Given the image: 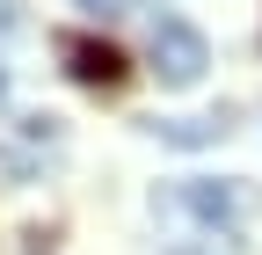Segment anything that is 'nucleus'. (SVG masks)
I'll return each instance as SVG.
<instances>
[{"mask_svg":"<svg viewBox=\"0 0 262 255\" xmlns=\"http://www.w3.org/2000/svg\"><path fill=\"white\" fill-rule=\"evenodd\" d=\"M146 58H153L160 88H196L204 66H211V37H204L189 15H160L153 37H146Z\"/></svg>","mask_w":262,"mask_h":255,"instance_id":"f257e3e1","label":"nucleus"},{"mask_svg":"<svg viewBox=\"0 0 262 255\" xmlns=\"http://www.w3.org/2000/svg\"><path fill=\"white\" fill-rule=\"evenodd\" d=\"M58 58H66V73H73L80 88H95V95H117L124 80H131V58L117 51V44H102V37H88V29H58Z\"/></svg>","mask_w":262,"mask_h":255,"instance_id":"7ed1b4c3","label":"nucleus"},{"mask_svg":"<svg viewBox=\"0 0 262 255\" xmlns=\"http://www.w3.org/2000/svg\"><path fill=\"white\" fill-rule=\"evenodd\" d=\"M146 132L160 146H219L233 124H226V110H219V117H146Z\"/></svg>","mask_w":262,"mask_h":255,"instance_id":"20e7f679","label":"nucleus"},{"mask_svg":"<svg viewBox=\"0 0 262 255\" xmlns=\"http://www.w3.org/2000/svg\"><path fill=\"white\" fill-rule=\"evenodd\" d=\"M153 204H168V211H189L204 233H233L241 219L255 211V189H248V182H204V175H196V182H175L168 197H153Z\"/></svg>","mask_w":262,"mask_h":255,"instance_id":"f03ea898","label":"nucleus"},{"mask_svg":"<svg viewBox=\"0 0 262 255\" xmlns=\"http://www.w3.org/2000/svg\"><path fill=\"white\" fill-rule=\"evenodd\" d=\"M80 15H95V22H124V15H139L146 0H73Z\"/></svg>","mask_w":262,"mask_h":255,"instance_id":"39448f33","label":"nucleus"}]
</instances>
